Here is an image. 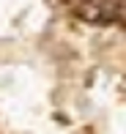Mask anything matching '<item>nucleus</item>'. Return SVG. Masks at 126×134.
Returning <instances> with one entry per match:
<instances>
[{"label": "nucleus", "instance_id": "obj_1", "mask_svg": "<svg viewBox=\"0 0 126 134\" xmlns=\"http://www.w3.org/2000/svg\"><path fill=\"white\" fill-rule=\"evenodd\" d=\"M77 14L82 16L85 22H99V19H104V5H96V3H85L82 0V5L77 8Z\"/></svg>", "mask_w": 126, "mask_h": 134}, {"label": "nucleus", "instance_id": "obj_2", "mask_svg": "<svg viewBox=\"0 0 126 134\" xmlns=\"http://www.w3.org/2000/svg\"><path fill=\"white\" fill-rule=\"evenodd\" d=\"M85 3H96V5H107L110 0H85Z\"/></svg>", "mask_w": 126, "mask_h": 134}, {"label": "nucleus", "instance_id": "obj_3", "mask_svg": "<svg viewBox=\"0 0 126 134\" xmlns=\"http://www.w3.org/2000/svg\"><path fill=\"white\" fill-rule=\"evenodd\" d=\"M110 3H115V5H121V3H123V0H110Z\"/></svg>", "mask_w": 126, "mask_h": 134}]
</instances>
